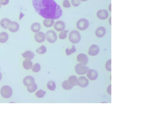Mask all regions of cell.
I'll return each mask as SVG.
<instances>
[{"instance_id":"31","label":"cell","mask_w":159,"mask_h":119,"mask_svg":"<svg viewBox=\"0 0 159 119\" xmlns=\"http://www.w3.org/2000/svg\"><path fill=\"white\" fill-rule=\"evenodd\" d=\"M41 69V66L40 64L38 63H36L33 66L32 70L34 72H38Z\"/></svg>"},{"instance_id":"4","label":"cell","mask_w":159,"mask_h":119,"mask_svg":"<svg viewBox=\"0 0 159 119\" xmlns=\"http://www.w3.org/2000/svg\"><path fill=\"white\" fill-rule=\"evenodd\" d=\"M89 22L87 19L81 18L77 22L76 27L79 30H84L87 29L89 26Z\"/></svg>"},{"instance_id":"33","label":"cell","mask_w":159,"mask_h":119,"mask_svg":"<svg viewBox=\"0 0 159 119\" xmlns=\"http://www.w3.org/2000/svg\"><path fill=\"white\" fill-rule=\"evenodd\" d=\"M71 3L75 7L78 6L81 4L80 0H72Z\"/></svg>"},{"instance_id":"32","label":"cell","mask_w":159,"mask_h":119,"mask_svg":"<svg viewBox=\"0 0 159 119\" xmlns=\"http://www.w3.org/2000/svg\"><path fill=\"white\" fill-rule=\"evenodd\" d=\"M106 69L107 71H111V60H109L107 62L105 65Z\"/></svg>"},{"instance_id":"29","label":"cell","mask_w":159,"mask_h":119,"mask_svg":"<svg viewBox=\"0 0 159 119\" xmlns=\"http://www.w3.org/2000/svg\"><path fill=\"white\" fill-rule=\"evenodd\" d=\"M45 91L43 90L42 89H40L37 91L35 94V95L37 97L42 98L45 96Z\"/></svg>"},{"instance_id":"26","label":"cell","mask_w":159,"mask_h":119,"mask_svg":"<svg viewBox=\"0 0 159 119\" xmlns=\"http://www.w3.org/2000/svg\"><path fill=\"white\" fill-rule=\"evenodd\" d=\"M47 51V49L44 46L42 45L41 46L36 50V51L40 54H45Z\"/></svg>"},{"instance_id":"16","label":"cell","mask_w":159,"mask_h":119,"mask_svg":"<svg viewBox=\"0 0 159 119\" xmlns=\"http://www.w3.org/2000/svg\"><path fill=\"white\" fill-rule=\"evenodd\" d=\"M106 33V29L104 27H99L96 31V35L98 38H102Z\"/></svg>"},{"instance_id":"21","label":"cell","mask_w":159,"mask_h":119,"mask_svg":"<svg viewBox=\"0 0 159 119\" xmlns=\"http://www.w3.org/2000/svg\"><path fill=\"white\" fill-rule=\"evenodd\" d=\"M33 63L30 60H24L23 62V66L25 69L28 70L31 69L32 67Z\"/></svg>"},{"instance_id":"10","label":"cell","mask_w":159,"mask_h":119,"mask_svg":"<svg viewBox=\"0 0 159 119\" xmlns=\"http://www.w3.org/2000/svg\"><path fill=\"white\" fill-rule=\"evenodd\" d=\"M54 28L57 31L61 32L64 30L65 24L63 21H58L54 24Z\"/></svg>"},{"instance_id":"36","label":"cell","mask_w":159,"mask_h":119,"mask_svg":"<svg viewBox=\"0 0 159 119\" xmlns=\"http://www.w3.org/2000/svg\"><path fill=\"white\" fill-rule=\"evenodd\" d=\"M110 88V89H111V85H110L109 86V87H108V89H109ZM109 90V91H108V93H109V94H110V95L111 94V90H110V91H109V89H107V90Z\"/></svg>"},{"instance_id":"30","label":"cell","mask_w":159,"mask_h":119,"mask_svg":"<svg viewBox=\"0 0 159 119\" xmlns=\"http://www.w3.org/2000/svg\"><path fill=\"white\" fill-rule=\"evenodd\" d=\"M69 31L68 30H64L59 34V37L60 39L64 40L67 37V34Z\"/></svg>"},{"instance_id":"8","label":"cell","mask_w":159,"mask_h":119,"mask_svg":"<svg viewBox=\"0 0 159 119\" xmlns=\"http://www.w3.org/2000/svg\"><path fill=\"white\" fill-rule=\"evenodd\" d=\"M88 79L85 76H81L78 79V85L83 88L86 87L89 84Z\"/></svg>"},{"instance_id":"9","label":"cell","mask_w":159,"mask_h":119,"mask_svg":"<svg viewBox=\"0 0 159 119\" xmlns=\"http://www.w3.org/2000/svg\"><path fill=\"white\" fill-rule=\"evenodd\" d=\"M99 48L97 45H93L90 47L88 51V54L90 56H96L99 53Z\"/></svg>"},{"instance_id":"22","label":"cell","mask_w":159,"mask_h":119,"mask_svg":"<svg viewBox=\"0 0 159 119\" xmlns=\"http://www.w3.org/2000/svg\"><path fill=\"white\" fill-rule=\"evenodd\" d=\"M41 26L38 22H35L31 26V30L34 33L38 32L40 30Z\"/></svg>"},{"instance_id":"1","label":"cell","mask_w":159,"mask_h":119,"mask_svg":"<svg viewBox=\"0 0 159 119\" xmlns=\"http://www.w3.org/2000/svg\"><path fill=\"white\" fill-rule=\"evenodd\" d=\"M36 12L44 18L58 19L61 17V8L54 0H32Z\"/></svg>"},{"instance_id":"27","label":"cell","mask_w":159,"mask_h":119,"mask_svg":"<svg viewBox=\"0 0 159 119\" xmlns=\"http://www.w3.org/2000/svg\"><path fill=\"white\" fill-rule=\"evenodd\" d=\"M37 89V84L34 83L32 85L27 87V90L28 92L30 93L35 92L36 90Z\"/></svg>"},{"instance_id":"6","label":"cell","mask_w":159,"mask_h":119,"mask_svg":"<svg viewBox=\"0 0 159 119\" xmlns=\"http://www.w3.org/2000/svg\"><path fill=\"white\" fill-rule=\"evenodd\" d=\"M46 40L49 43H54L56 41L57 37L56 33L53 30H49L45 34Z\"/></svg>"},{"instance_id":"38","label":"cell","mask_w":159,"mask_h":119,"mask_svg":"<svg viewBox=\"0 0 159 119\" xmlns=\"http://www.w3.org/2000/svg\"><path fill=\"white\" fill-rule=\"evenodd\" d=\"M81 1H82L85 2L87 1L88 0H81Z\"/></svg>"},{"instance_id":"5","label":"cell","mask_w":159,"mask_h":119,"mask_svg":"<svg viewBox=\"0 0 159 119\" xmlns=\"http://www.w3.org/2000/svg\"><path fill=\"white\" fill-rule=\"evenodd\" d=\"M90 70L88 67L85 66L80 63L77 64L75 67V71L77 74L80 75L86 74Z\"/></svg>"},{"instance_id":"28","label":"cell","mask_w":159,"mask_h":119,"mask_svg":"<svg viewBox=\"0 0 159 119\" xmlns=\"http://www.w3.org/2000/svg\"><path fill=\"white\" fill-rule=\"evenodd\" d=\"M76 52V49L75 48L74 46L73 45L72 46V48L71 49H69V48H68L65 50L67 56H69Z\"/></svg>"},{"instance_id":"19","label":"cell","mask_w":159,"mask_h":119,"mask_svg":"<svg viewBox=\"0 0 159 119\" xmlns=\"http://www.w3.org/2000/svg\"><path fill=\"white\" fill-rule=\"evenodd\" d=\"M68 81L69 84L73 87L78 85V79L76 76H73L70 77Z\"/></svg>"},{"instance_id":"13","label":"cell","mask_w":159,"mask_h":119,"mask_svg":"<svg viewBox=\"0 0 159 119\" xmlns=\"http://www.w3.org/2000/svg\"><path fill=\"white\" fill-rule=\"evenodd\" d=\"M97 15L98 18L104 20L108 18L109 16V13L106 10H101L98 11Z\"/></svg>"},{"instance_id":"14","label":"cell","mask_w":159,"mask_h":119,"mask_svg":"<svg viewBox=\"0 0 159 119\" xmlns=\"http://www.w3.org/2000/svg\"><path fill=\"white\" fill-rule=\"evenodd\" d=\"M35 79L31 76H27L25 78L23 81L24 85L27 87L30 86L35 83Z\"/></svg>"},{"instance_id":"24","label":"cell","mask_w":159,"mask_h":119,"mask_svg":"<svg viewBox=\"0 0 159 119\" xmlns=\"http://www.w3.org/2000/svg\"><path fill=\"white\" fill-rule=\"evenodd\" d=\"M47 87L48 89L50 90L55 91L56 86L55 82L53 81H49L47 83Z\"/></svg>"},{"instance_id":"11","label":"cell","mask_w":159,"mask_h":119,"mask_svg":"<svg viewBox=\"0 0 159 119\" xmlns=\"http://www.w3.org/2000/svg\"><path fill=\"white\" fill-rule=\"evenodd\" d=\"M98 73L96 70H90L87 72V76L88 79L91 80H95L97 79L98 77Z\"/></svg>"},{"instance_id":"34","label":"cell","mask_w":159,"mask_h":119,"mask_svg":"<svg viewBox=\"0 0 159 119\" xmlns=\"http://www.w3.org/2000/svg\"><path fill=\"white\" fill-rule=\"evenodd\" d=\"M63 5L65 8H69L71 6L68 0H64L63 2Z\"/></svg>"},{"instance_id":"17","label":"cell","mask_w":159,"mask_h":119,"mask_svg":"<svg viewBox=\"0 0 159 119\" xmlns=\"http://www.w3.org/2000/svg\"><path fill=\"white\" fill-rule=\"evenodd\" d=\"M22 55L26 60H30L33 59L35 56V54L31 51H27L22 53Z\"/></svg>"},{"instance_id":"39","label":"cell","mask_w":159,"mask_h":119,"mask_svg":"<svg viewBox=\"0 0 159 119\" xmlns=\"http://www.w3.org/2000/svg\"><path fill=\"white\" fill-rule=\"evenodd\" d=\"M1 2H0V8H1Z\"/></svg>"},{"instance_id":"2","label":"cell","mask_w":159,"mask_h":119,"mask_svg":"<svg viewBox=\"0 0 159 119\" xmlns=\"http://www.w3.org/2000/svg\"><path fill=\"white\" fill-rule=\"evenodd\" d=\"M69 39L70 42L74 44L78 43L81 40V36L79 32L76 30L70 32L69 35Z\"/></svg>"},{"instance_id":"7","label":"cell","mask_w":159,"mask_h":119,"mask_svg":"<svg viewBox=\"0 0 159 119\" xmlns=\"http://www.w3.org/2000/svg\"><path fill=\"white\" fill-rule=\"evenodd\" d=\"M88 59L87 56L84 54H80L77 56V61L83 66H86L87 64Z\"/></svg>"},{"instance_id":"3","label":"cell","mask_w":159,"mask_h":119,"mask_svg":"<svg viewBox=\"0 0 159 119\" xmlns=\"http://www.w3.org/2000/svg\"><path fill=\"white\" fill-rule=\"evenodd\" d=\"M1 92L3 97L5 98H9L12 95L13 90L9 86L6 85L2 87Z\"/></svg>"},{"instance_id":"35","label":"cell","mask_w":159,"mask_h":119,"mask_svg":"<svg viewBox=\"0 0 159 119\" xmlns=\"http://www.w3.org/2000/svg\"><path fill=\"white\" fill-rule=\"evenodd\" d=\"M9 2V0H1V3L3 5H6Z\"/></svg>"},{"instance_id":"20","label":"cell","mask_w":159,"mask_h":119,"mask_svg":"<svg viewBox=\"0 0 159 119\" xmlns=\"http://www.w3.org/2000/svg\"><path fill=\"white\" fill-rule=\"evenodd\" d=\"M9 35L6 32H4L0 33V43H4L7 41L9 39Z\"/></svg>"},{"instance_id":"37","label":"cell","mask_w":159,"mask_h":119,"mask_svg":"<svg viewBox=\"0 0 159 119\" xmlns=\"http://www.w3.org/2000/svg\"><path fill=\"white\" fill-rule=\"evenodd\" d=\"M2 74L0 72V81L2 79Z\"/></svg>"},{"instance_id":"25","label":"cell","mask_w":159,"mask_h":119,"mask_svg":"<svg viewBox=\"0 0 159 119\" xmlns=\"http://www.w3.org/2000/svg\"><path fill=\"white\" fill-rule=\"evenodd\" d=\"M62 87L66 90H70L73 88V86L69 84L68 80H65L62 83Z\"/></svg>"},{"instance_id":"12","label":"cell","mask_w":159,"mask_h":119,"mask_svg":"<svg viewBox=\"0 0 159 119\" xmlns=\"http://www.w3.org/2000/svg\"><path fill=\"white\" fill-rule=\"evenodd\" d=\"M45 35L43 32H39L35 34V39L36 41L38 43H42L45 41Z\"/></svg>"},{"instance_id":"23","label":"cell","mask_w":159,"mask_h":119,"mask_svg":"<svg viewBox=\"0 0 159 119\" xmlns=\"http://www.w3.org/2000/svg\"><path fill=\"white\" fill-rule=\"evenodd\" d=\"M55 23V21L53 19H46L43 21V24L45 27L47 28L52 27Z\"/></svg>"},{"instance_id":"15","label":"cell","mask_w":159,"mask_h":119,"mask_svg":"<svg viewBox=\"0 0 159 119\" xmlns=\"http://www.w3.org/2000/svg\"><path fill=\"white\" fill-rule=\"evenodd\" d=\"M8 29L10 31L13 33L17 32L19 29V25L17 22H12L10 24Z\"/></svg>"},{"instance_id":"18","label":"cell","mask_w":159,"mask_h":119,"mask_svg":"<svg viewBox=\"0 0 159 119\" xmlns=\"http://www.w3.org/2000/svg\"><path fill=\"white\" fill-rule=\"evenodd\" d=\"M12 22L10 20L7 18L3 19L0 22V25L2 27L5 29H7L9 26Z\"/></svg>"}]
</instances>
